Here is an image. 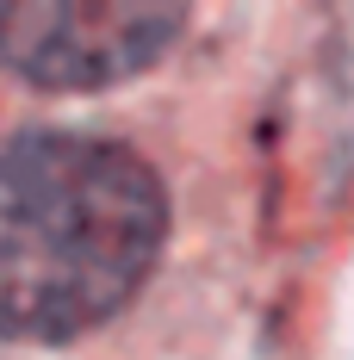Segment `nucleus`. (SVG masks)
<instances>
[{
    "mask_svg": "<svg viewBox=\"0 0 354 360\" xmlns=\"http://www.w3.org/2000/svg\"><path fill=\"white\" fill-rule=\"evenodd\" d=\"M168 205L137 149L94 131L0 137V335L69 342L143 286Z\"/></svg>",
    "mask_w": 354,
    "mask_h": 360,
    "instance_id": "nucleus-1",
    "label": "nucleus"
},
{
    "mask_svg": "<svg viewBox=\"0 0 354 360\" xmlns=\"http://www.w3.org/2000/svg\"><path fill=\"white\" fill-rule=\"evenodd\" d=\"M187 6H0V63L37 87H106L149 69Z\"/></svg>",
    "mask_w": 354,
    "mask_h": 360,
    "instance_id": "nucleus-2",
    "label": "nucleus"
}]
</instances>
